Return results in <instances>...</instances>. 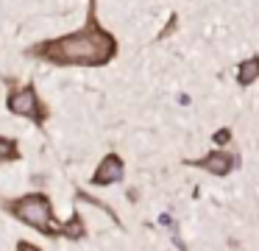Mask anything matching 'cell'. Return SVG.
<instances>
[{
	"mask_svg": "<svg viewBox=\"0 0 259 251\" xmlns=\"http://www.w3.org/2000/svg\"><path fill=\"white\" fill-rule=\"evenodd\" d=\"M212 139H214V142H218V145H229L231 142V128H218V131H214L212 134Z\"/></svg>",
	"mask_w": 259,
	"mask_h": 251,
	"instance_id": "obj_10",
	"label": "cell"
},
{
	"mask_svg": "<svg viewBox=\"0 0 259 251\" xmlns=\"http://www.w3.org/2000/svg\"><path fill=\"white\" fill-rule=\"evenodd\" d=\"M3 209L14 218V221L31 226L34 232L45 234V237H59V221L53 215V204L45 193L34 190V193H25L20 198H9L3 201Z\"/></svg>",
	"mask_w": 259,
	"mask_h": 251,
	"instance_id": "obj_2",
	"label": "cell"
},
{
	"mask_svg": "<svg viewBox=\"0 0 259 251\" xmlns=\"http://www.w3.org/2000/svg\"><path fill=\"white\" fill-rule=\"evenodd\" d=\"M123 176H125L123 159H120L117 154H106V156L101 159V165L95 167V173H92L90 182L95 184V187H109V184L123 182Z\"/></svg>",
	"mask_w": 259,
	"mask_h": 251,
	"instance_id": "obj_5",
	"label": "cell"
},
{
	"mask_svg": "<svg viewBox=\"0 0 259 251\" xmlns=\"http://www.w3.org/2000/svg\"><path fill=\"white\" fill-rule=\"evenodd\" d=\"M59 237H67V240H84L87 237V226H84V218H81L78 209L70 215V221L59 223Z\"/></svg>",
	"mask_w": 259,
	"mask_h": 251,
	"instance_id": "obj_6",
	"label": "cell"
},
{
	"mask_svg": "<svg viewBox=\"0 0 259 251\" xmlns=\"http://www.w3.org/2000/svg\"><path fill=\"white\" fill-rule=\"evenodd\" d=\"M176 22H179V17H176V14H170V22L162 28V31H159V37H156V39H164V37H170V33L176 31Z\"/></svg>",
	"mask_w": 259,
	"mask_h": 251,
	"instance_id": "obj_11",
	"label": "cell"
},
{
	"mask_svg": "<svg viewBox=\"0 0 259 251\" xmlns=\"http://www.w3.org/2000/svg\"><path fill=\"white\" fill-rule=\"evenodd\" d=\"M259 78V56H248L245 61H240L237 67V87H251L253 81Z\"/></svg>",
	"mask_w": 259,
	"mask_h": 251,
	"instance_id": "obj_7",
	"label": "cell"
},
{
	"mask_svg": "<svg viewBox=\"0 0 259 251\" xmlns=\"http://www.w3.org/2000/svg\"><path fill=\"white\" fill-rule=\"evenodd\" d=\"M28 56L53 67H103L117 56V37L98 22L95 0H90L87 22L78 31L31 45Z\"/></svg>",
	"mask_w": 259,
	"mask_h": 251,
	"instance_id": "obj_1",
	"label": "cell"
},
{
	"mask_svg": "<svg viewBox=\"0 0 259 251\" xmlns=\"http://www.w3.org/2000/svg\"><path fill=\"white\" fill-rule=\"evenodd\" d=\"M17 159H20V142L14 137L0 134V165H6V162H17Z\"/></svg>",
	"mask_w": 259,
	"mask_h": 251,
	"instance_id": "obj_8",
	"label": "cell"
},
{
	"mask_svg": "<svg viewBox=\"0 0 259 251\" xmlns=\"http://www.w3.org/2000/svg\"><path fill=\"white\" fill-rule=\"evenodd\" d=\"M75 198H78V201H87V204H92V206H98V209H103V212H106V215H109V218H112V221H114V223H117V212H114V209H112V206H106V204H103V201H101V198H95V195H90V193H84V190H78V193H75Z\"/></svg>",
	"mask_w": 259,
	"mask_h": 251,
	"instance_id": "obj_9",
	"label": "cell"
},
{
	"mask_svg": "<svg viewBox=\"0 0 259 251\" xmlns=\"http://www.w3.org/2000/svg\"><path fill=\"white\" fill-rule=\"evenodd\" d=\"M187 165H192V167H201V170H206V173H212V176H229L231 170H234L237 165H240V159H237L234 154H229V151H212V154H206V156H201V159H187Z\"/></svg>",
	"mask_w": 259,
	"mask_h": 251,
	"instance_id": "obj_4",
	"label": "cell"
},
{
	"mask_svg": "<svg viewBox=\"0 0 259 251\" xmlns=\"http://www.w3.org/2000/svg\"><path fill=\"white\" fill-rule=\"evenodd\" d=\"M17 251H42V248H39L36 243H31V240H20V243H17Z\"/></svg>",
	"mask_w": 259,
	"mask_h": 251,
	"instance_id": "obj_12",
	"label": "cell"
},
{
	"mask_svg": "<svg viewBox=\"0 0 259 251\" xmlns=\"http://www.w3.org/2000/svg\"><path fill=\"white\" fill-rule=\"evenodd\" d=\"M6 109L17 117H25L34 126H45L48 120V106L42 103L39 92L34 84H17L6 92Z\"/></svg>",
	"mask_w": 259,
	"mask_h": 251,
	"instance_id": "obj_3",
	"label": "cell"
}]
</instances>
